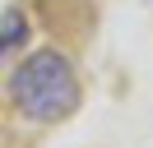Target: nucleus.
Listing matches in <instances>:
<instances>
[{"label":"nucleus","instance_id":"obj_1","mask_svg":"<svg viewBox=\"0 0 153 148\" xmlns=\"http://www.w3.org/2000/svg\"><path fill=\"white\" fill-rule=\"evenodd\" d=\"M10 97L37 125H56V120L74 116L79 107V79L70 70V60L60 51H33L28 60L14 70L10 79Z\"/></svg>","mask_w":153,"mask_h":148},{"label":"nucleus","instance_id":"obj_2","mask_svg":"<svg viewBox=\"0 0 153 148\" xmlns=\"http://www.w3.org/2000/svg\"><path fill=\"white\" fill-rule=\"evenodd\" d=\"M23 42H28V18H23L19 9L0 14V60H5L10 51H19Z\"/></svg>","mask_w":153,"mask_h":148}]
</instances>
